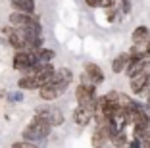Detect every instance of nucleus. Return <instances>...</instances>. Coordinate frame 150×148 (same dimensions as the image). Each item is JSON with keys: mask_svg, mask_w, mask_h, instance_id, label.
<instances>
[{"mask_svg": "<svg viewBox=\"0 0 150 148\" xmlns=\"http://www.w3.org/2000/svg\"><path fill=\"white\" fill-rule=\"evenodd\" d=\"M50 133H52V125L40 115H33V119L25 125V129L21 133V140L42 146L46 142V139L50 137Z\"/></svg>", "mask_w": 150, "mask_h": 148, "instance_id": "1", "label": "nucleus"}, {"mask_svg": "<svg viewBox=\"0 0 150 148\" xmlns=\"http://www.w3.org/2000/svg\"><path fill=\"white\" fill-rule=\"evenodd\" d=\"M54 73H56V67H54L52 64H46V65H42V69L37 75H33V77L21 75L19 81H18V87L21 89V91H39L44 85H48V81L52 79Z\"/></svg>", "mask_w": 150, "mask_h": 148, "instance_id": "2", "label": "nucleus"}, {"mask_svg": "<svg viewBox=\"0 0 150 148\" xmlns=\"http://www.w3.org/2000/svg\"><path fill=\"white\" fill-rule=\"evenodd\" d=\"M10 25L13 27H25V29H35V31H42L40 19L37 18V13H27V12H16L13 10L8 16Z\"/></svg>", "mask_w": 150, "mask_h": 148, "instance_id": "3", "label": "nucleus"}, {"mask_svg": "<svg viewBox=\"0 0 150 148\" xmlns=\"http://www.w3.org/2000/svg\"><path fill=\"white\" fill-rule=\"evenodd\" d=\"M75 100H77V106L81 108H87L94 113V106H96V87H85V85H77L75 89Z\"/></svg>", "mask_w": 150, "mask_h": 148, "instance_id": "4", "label": "nucleus"}, {"mask_svg": "<svg viewBox=\"0 0 150 148\" xmlns=\"http://www.w3.org/2000/svg\"><path fill=\"white\" fill-rule=\"evenodd\" d=\"M73 83V71L69 69V67H60V69H56V73L52 75V79L48 81V85H52L54 89H58V91L66 92L67 87Z\"/></svg>", "mask_w": 150, "mask_h": 148, "instance_id": "5", "label": "nucleus"}, {"mask_svg": "<svg viewBox=\"0 0 150 148\" xmlns=\"http://www.w3.org/2000/svg\"><path fill=\"white\" fill-rule=\"evenodd\" d=\"M37 62H35V56H33V52L31 50H19V52H16L13 54V58H12V65H13V69L16 71H19V73H25L31 65H35Z\"/></svg>", "mask_w": 150, "mask_h": 148, "instance_id": "6", "label": "nucleus"}, {"mask_svg": "<svg viewBox=\"0 0 150 148\" xmlns=\"http://www.w3.org/2000/svg\"><path fill=\"white\" fill-rule=\"evenodd\" d=\"M35 115H40V118H44L46 121L52 125V129L54 127H60L64 123V113L60 112L58 108H54V106H40V108H37L35 110Z\"/></svg>", "mask_w": 150, "mask_h": 148, "instance_id": "7", "label": "nucleus"}, {"mask_svg": "<svg viewBox=\"0 0 150 148\" xmlns=\"http://www.w3.org/2000/svg\"><path fill=\"white\" fill-rule=\"evenodd\" d=\"M146 81H148V71H141V73L129 79V87H131L133 94H142L146 89Z\"/></svg>", "mask_w": 150, "mask_h": 148, "instance_id": "8", "label": "nucleus"}, {"mask_svg": "<svg viewBox=\"0 0 150 148\" xmlns=\"http://www.w3.org/2000/svg\"><path fill=\"white\" fill-rule=\"evenodd\" d=\"M71 118H73V123L79 127H87L88 123L93 121V112L87 108H81V106H77V108L73 110V113H71Z\"/></svg>", "mask_w": 150, "mask_h": 148, "instance_id": "9", "label": "nucleus"}, {"mask_svg": "<svg viewBox=\"0 0 150 148\" xmlns=\"http://www.w3.org/2000/svg\"><path fill=\"white\" fill-rule=\"evenodd\" d=\"M85 73H88L91 77H93V81L96 83V87L104 83V71H102V67L98 64H94V62H87V64H85Z\"/></svg>", "mask_w": 150, "mask_h": 148, "instance_id": "10", "label": "nucleus"}, {"mask_svg": "<svg viewBox=\"0 0 150 148\" xmlns=\"http://www.w3.org/2000/svg\"><path fill=\"white\" fill-rule=\"evenodd\" d=\"M131 40H133V44H146L150 40V29L146 25L135 27L131 33Z\"/></svg>", "mask_w": 150, "mask_h": 148, "instance_id": "11", "label": "nucleus"}, {"mask_svg": "<svg viewBox=\"0 0 150 148\" xmlns=\"http://www.w3.org/2000/svg\"><path fill=\"white\" fill-rule=\"evenodd\" d=\"M31 52H33V56H35V62H37V64H50V62L56 58V52H54V50L44 48V46L37 48V50H31Z\"/></svg>", "mask_w": 150, "mask_h": 148, "instance_id": "12", "label": "nucleus"}, {"mask_svg": "<svg viewBox=\"0 0 150 148\" xmlns=\"http://www.w3.org/2000/svg\"><path fill=\"white\" fill-rule=\"evenodd\" d=\"M127 65H129V52H121L112 60V71L119 75L127 69Z\"/></svg>", "mask_w": 150, "mask_h": 148, "instance_id": "13", "label": "nucleus"}, {"mask_svg": "<svg viewBox=\"0 0 150 148\" xmlns=\"http://www.w3.org/2000/svg\"><path fill=\"white\" fill-rule=\"evenodd\" d=\"M39 96H40V100H44V102H52L56 98H60L62 92L58 91V89H54L52 85H44L42 89H39Z\"/></svg>", "mask_w": 150, "mask_h": 148, "instance_id": "14", "label": "nucleus"}, {"mask_svg": "<svg viewBox=\"0 0 150 148\" xmlns=\"http://www.w3.org/2000/svg\"><path fill=\"white\" fill-rule=\"evenodd\" d=\"M10 4L13 6L16 12H27V13H35V0H10Z\"/></svg>", "mask_w": 150, "mask_h": 148, "instance_id": "15", "label": "nucleus"}, {"mask_svg": "<svg viewBox=\"0 0 150 148\" xmlns=\"http://www.w3.org/2000/svg\"><path fill=\"white\" fill-rule=\"evenodd\" d=\"M79 83H81V85H85V87H96V83L93 81V77H91L88 73H85V71L79 75Z\"/></svg>", "mask_w": 150, "mask_h": 148, "instance_id": "16", "label": "nucleus"}, {"mask_svg": "<svg viewBox=\"0 0 150 148\" xmlns=\"http://www.w3.org/2000/svg\"><path fill=\"white\" fill-rule=\"evenodd\" d=\"M12 148H42L39 144H33V142H27V140H18V142H13Z\"/></svg>", "mask_w": 150, "mask_h": 148, "instance_id": "17", "label": "nucleus"}, {"mask_svg": "<svg viewBox=\"0 0 150 148\" xmlns=\"http://www.w3.org/2000/svg\"><path fill=\"white\" fill-rule=\"evenodd\" d=\"M8 98H10L12 102H21V100H23V92H21V91H16V92H12Z\"/></svg>", "mask_w": 150, "mask_h": 148, "instance_id": "18", "label": "nucleus"}, {"mask_svg": "<svg viewBox=\"0 0 150 148\" xmlns=\"http://www.w3.org/2000/svg\"><path fill=\"white\" fill-rule=\"evenodd\" d=\"M115 0H98V8H112Z\"/></svg>", "mask_w": 150, "mask_h": 148, "instance_id": "19", "label": "nucleus"}, {"mask_svg": "<svg viewBox=\"0 0 150 148\" xmlns=\"http://www.w3.org/2000/svg\"><path fill=\"white\" fill-rule=\"evenodd\" d=\"M121 4H123V8H121V12H123V13L131 12V0H121Z\"/></svg>", "mask_w": 150, "mask_h": 148, "instance_id": "20", "label": "nucleus"}, {"mask_svg": "<svg viewBox=\"0 0 150 148\" xmlns=\"http://www.w3.org/2000/svg\"><path fill=\"white\" fill-rule=\"evenodd\" d=\"M85 4L91 8H98V0H85Z\"/></svg>", "mask_w": 150, "mask_h": 148, "instance_id": "21", "label": "nucleus"}, {"mask_svg": "<svg viewBox=\"0 0 150 148\" xmlns=\"http://www.w3.org/2000/svg\"><path fill=\"white\" fill-rule=\"evenodd\" d=\"M144 92H148V94H150V69H148V81H146V89H144Z\"/></svg>", "mask_w": 150, "mask_h": 148, "instance_id": "22", "label": "nucleus"}, {"mask_svg": "<svg viewBox=\"0 0 150 148\" xmlns=\"http://www.w3.org/2000/svg\"><path fill=\"white\" fill-rule=\"evenodd\" d=\"M144 144H146V148H150V139H146V140H144Z\"/></svg>", "mask_w": 150, "mask_h": 148, "instance_id": "23", "label": "nucleus"}, {"mask_svg": "<svg viewBox=\"0 0 150 148\" xmlns=\"http://www.w3.org/2000/svg\"><path fill=\"white\" fill-rule=\"evenodd\" d=\"M146 50H148V52H150V40H148V42H146Z\"/></svg>", "mask_w": 150, "mask_h": 148, "instance_id": "24", "label": "nucleus"}, {"mask_svg": "<svg viewBox=\"0 0 150 148\" xmlns=\"http://www.w3.org/2000/svg\"><path fill=\"white\" fill-rule=\"evenodd\" d=\"M146 104H148V106H150V94H148V98H146Z\"/></svg>", "mask_w": 150, "mask_h": 148, "instance_id": "25", "label": "nucleus"}]
</instances>
